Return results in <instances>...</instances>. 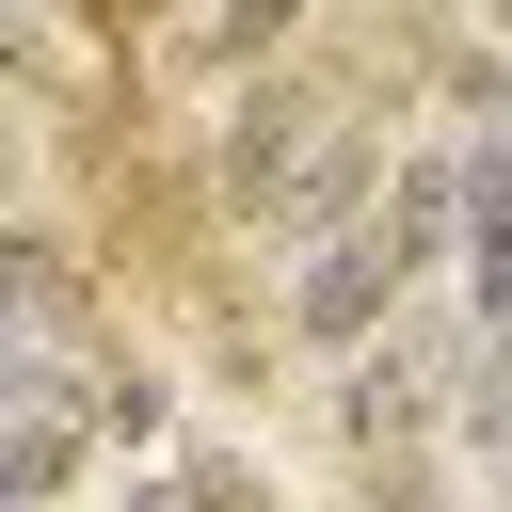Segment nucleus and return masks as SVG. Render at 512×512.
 I'll return each mask as SVG.
<instances>
[{
  "instance_id": "obj_1",
  "label": "nucleus",
  "mask_w": 512,
  "mask_h": 512,
  "mask_svg": "<svg viewBox=\"0 0 512 512\" xmlns=\"http://www.w3.org/2000/svg\"><path fill=\"white\" fill-rule=\"evenodd\" d=\"M352 192H368V128H352L320 80H256V96L224 112V208H240V224L336 240V224H368Z\"/></svg>"
},
{
  "instance_id": "obj_2",
  "label": "nucleus",
  "mask_w": 512,
  "mask_h": 512,
  "mask_svg": "<svg viewBox=\"0 0 512 512\" xmlns=\"http://www.w3.org/2000/svg\"><path fill=\"white\" fill-rule=\"evenodd\" d=\"M400 304H416V272H400V240H384V208L336 224V240H304V272H288V336H304V352H384Z\"/></svg>"
},
{
  "instance_id": "obj_3",
  "label": "nucleus",
  "mask_w": 512,
  "mask_h": 512,
  "mask_svg": "<svg viewBox=\"0 0 512 512\" xmlns=\"http://www.w3.org/2000/svg\"><path fill=\"white\" fill-rule=\"evenodd\" d=\"M336 432H352V464L384 480V464H416L432 448V368L384 336V352H352V384H336Z\"/></svg>"
},
{
  "instance_id": "obj_4",
  "label": "nucleus",
  "mask_w": 512,
  "mask_h": 512,
  "mask_svg": "<svg viewBox=\"0 0 512 512\" xmlns=\"http://www.w3.org/2000/svg\"><path fill=\"white\" fill-rule=\"evenodd\" d=\"M384 240H400V272H416V288L448 272V240H464V144H416V160L384 176Z\"/></svg>"
},
{
  "instance_id": "obj_5",
  "label": "nucleus",
  "mask_w": 512,
  "mask_h": 512,
  "mask_svg": "<svg viewBox=\"0 0 512 512\" xmlns=\"http://www.w3.org/2000/svg\"><path fill=\"white\" fill-rule=\"evenodd\" d=\"M464 304L512 336V144H464Z\"/></svg>"
},
{
  "instance_id": "obj_6",
  "label": "nucleus",
  "mask_w": 512,
  "mask_h": 512,
  "mask_svg": "<svg viewBox=\"0 0 512 512\" xmlns=\"http://www.w3.org/2000/svg\"><path fill=\"white\" fill-rule=\"evenodd\" d=\"M64 464H80V432H64V416H32V432L0 448V496L32 512V496H64Z\"/></svg>"
},
{
  "instance_id": "obj_7",
  "label": "nucleus",
  "mask_w": 512,
  "mask_h": 512,
  "mask_svg": "<svg viewBox=\"0 0 512 512\" xmlns=\"http://www.w3.org/2000/svg\"><path fill=\"white\" fill-rule=\"evenodd\" d=\"M288 16H304V0H240V16H224V48L256 64V48H288Z\"/></svg>"
},
{
  "instance_id": "obj_8",
  "label": "nucleus",
  "mask_w": 512,
  "mask_h": 512,
  "mask_svg": "<svg viewBox=\"0 0 512 512\" xmlns=\"http://www.w3.org/2000/svg\"><path fill=\"white\" fill-rule=\"evenodd\" d=\"M496 16H512V0H496Z\"/></svg>"
}]
</instances>
